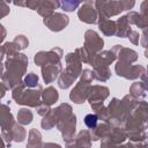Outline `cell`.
Here are the masks:
<instances>
[{"instance_id": "6da1fadb", "label": "cell", "mask_w": 148, "mask_h": 148, "mask_svg": "<svg viewBox=\"0 0 148 148\" xmlns=\"http://www.w3.org/2000/svg\"><path fill=\"white\" fill-rule=\"evenodd\" d=\"M97 120H98V118H97L96 114H92V113H91V114H87L86 118H84V124H86L89 128H92V127L96 126Z\"/></svg>"}]
</instances>
